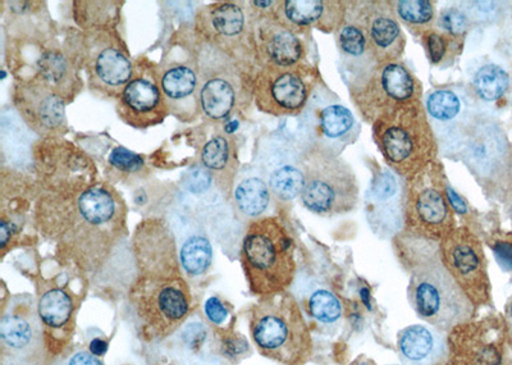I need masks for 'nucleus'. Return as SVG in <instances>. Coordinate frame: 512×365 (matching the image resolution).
<instances>
[{
  "label": "nucleus",
  "instance_id": "8fccbe9b",
  "mask_svg": "<svg viewBox=\"0 0 512 365\" xmlns=\"http://www.w3.org/2000/svg\"><path fill=\"white\" fill-rule=\"evenodd\" d=\"M507 214H509V218H510L511 225H512V194L510 195V198H509V208H507Z\"/></svg>",
  "mask_w": 512,
  "mask_h": 365
},
{
  "label": "nucleus",
  "instance_id": "a19ab883",
  "mask_svg": "<svg viewBox=\"0 0 512 365\" xmlns=\"http://www.w3.org/2000/svg\"><path fill=\"white\" fill-rule=\"evenodd\" d=\"M109 171L116 179H128L144 175L145 162L141 155L131 152L123 146H117L108 157Z\"/></svg>",
  "mask_w": 512,
  "mask_h": 365
},
{
  "label": "nucleus",
  "instance_id": "a211bd4d",
  "mask_svg": "<svg viewBox=\"0 0 512 365\" xmlns=\"http://www.w3.org/2000/svg\"><path fill=\"white\" fill-rule=\"evenodd\" d=\"M2 360L17 365L44 363L45 344L43 323L38 307L29 296H18L9 303L0 319Z\"/></svg>",
  "mask_w": 512,
  "mask_h": 365
},
{
  "label": "nucleus",
  "instance_id": "4c0bfd02",
  "mask_svg": "<svg viewBox=\"0 0 512 365\" xmlns=\"http://www.w3.org/2000/svg\"><path fill=\"white\" fill-rule=\"evenodd\" d=\"M469 86L479 102L495 103L509 90L510 76L501 66L488 63L475 72Z\"/></svg>",
  "mask_w": 512,
  "mask_h": 365
},
{
  "label": "nucleus",
  "instance_id": "a18cd8bd",
  "mask_svg": "<svg viewBox=\"0 0 512 365\" xmlns=\"http://www.w3.org/2000/svg\"><path fill=\"white\" fill-rule=\"evenodd\" d=\"M204 309L209 321L214 323V325H222V323L227 319V309L224 307L222 301L216 298V296L207 300Z\"/></svg>",
  "mask_w": 512,
  "mask_h": 365
},
{
  "label": "nucleus",
  "instance_id": "412c9836",
  "mask_svg": "<svg viewBox=\"0 0 512 365\" xmlns=\"http://www.w3.org/2000/svg\"><path fill=\"white\" fill-rule=\"evenodd\" d=\"M346 17L363 30L378 65L402 62L406 36L390 2H347Z\"/></svg>",
  "mask_w": 512,
  "mask_h": 365
},
{
  "label": "nucleus",
  "instance_id": "473e14b6",
  "mask_svg": "<svg viewBox=\"0 0 512 365\" xmlns=\"http://www.w3.org/2000/svg\"><path fill=\"white\" fill-rule=\"evenodd\" d=\"M335 35L338 52L341 54L347 72L350 73V81L378 65L370 53L363 30L354 21L346 17L345 24Z\"/></svg>",
  "mask_w": 512,
  "mask_h": 365
},
{
  "label": "nucleus",
  "instance_id": "ddd939ff",
  "mask_svg": "<svg viewBox=\"0 0 512 365\" xmlns=\"http://www.w3.org/2000/svg\"><path fill=\"white\" fill-rule=\"evenodd\" d=\"M198 48L195 61L200 82L201 113L212 121L230 120L242 94L248 91L253 95L255 72L199 40Z\"/></svg>",
  "mask_w": 512,
  "mask_h": 365
},
{
  "label": "nucleus",
  "instance_id": "4468645a",
  "mask_svg": "<svg viewBox=\"0 0 512 365\" xmlns=\"http://www.w3.org/2000/svg\"><path fill=\"white\" fill-rule=\"evenodd\" d=\"M352 104L369 125L382 114L423 100V84L402 62L376 65L347 82Z\"/></svg>",
  "mask_w": 512,
  "mask_h": 365
},
{
  "label": "nucleus",
  "instance_id": "0eeeda50",
  "mask_svg": "<svg viewBox=\"0 0 512 365\" xmlns=\"http://www.w3.org/2000/svg\"><path fill=\"white\" fill-rule=\"evenodd\" d=\"M137 330L145 342H160L184 325L191 309L189 285L182 276H136L128 289Z\"/></svg>",
  "mask_w": 512,
  "mask_h": 365
},
{
  "label": "nucleus",
  "instance_id": "37998d69",
  "mask_svg": "<svg viewBox=\"0 0 512 365\" xmlns=\"http://www.w3.org/2000/svg\"><path fill=\"white\" fill-rule=\"evenodd\" d=\"M504 2H464L460 7L468 15L475 27L496 24L506 13Z\"/></svg>",
  "mask_w": 512,
  "mask_h": 365
},
{
  "label": "nucleus",
  "instance_id": "dca6fc26",
  "mask_svg": "<svg viewBox=\"0 0 512 365\" xmlns=\"http://www.w3.org/2000/svg\"><path fill=\"white\" fill-rule=\"evenodd\" d=\"M443 266L475 308L492 303V286L482 243L468 227H457L440 243Z\"/></svg>",
  "mask_w": 512,
  "mask_h": 365
},
{
  "label": "nucleus",
  "instance_id": "58836bf2",
  "mask_svg": "<svg viewBox=\"0 0 512 365\" xmlns=\"http://www.w3.org/2000/svg\"><path fill=\"white\" fill-rule=\"evenodd\" d=\"M213 248L207 237L192 235L182 245L180 263L187 275L198 277L208 272L212 266Z\"/></svg>",
  "mask_w": 512,
  "mask_h": 365
},
{
  "label": "nucleus",
  "instance_id": "6e6552de",
  "mask_svg": "<svg viewBox=\"0 0 512 365\" xmlns=\"http://www.w3.org/2000/svg\"><path fill=\"white\" fill-rule=\"evenodd\" d=\"M304 187L300 202L306 211L320 217H335L352 211L360 202V185L354 168L312 146L301 145Z\"/></svg>",
  "mask_w": 512,
  "mask_h": 365
},
{
  "label": "nucleus",
  "instance_id": "20e7f679",
  "mask_svg": "<svg viewBox=\"0 0 512 365\" xmlns=\"http://www.w3.org/2000/svg\"><path fill=\"white\" fill-rule=\"evenodd\" d=\"M372 134L387 167L401 179L408 180L438 161L440 145L423 100L382 114L374 121Z\"/></svg>",
  "mask_w": 512,
  "mask_h": 365
},
{
  "label": "nucleus",
  "instance_id": "7ed1b4c3",
  "mask_svg": "<svg viewBox=\"0 0 512 365\" xmlns=\"http://www.w3.org/2000/svg\"><path fill=\"white\" fill-rule=\"evenodd\" d=\"M295 253L294 236L280 217L251 221L241 248L250 291L262 299L286 294L296 277Z\"/></svg>",
  "mask_w": 512,
  "mask_h": 365
},
{
  "label": "nucleus",
  "instance_id": "9d476101",
  "mask_svg": "<svg viewBox=\"0 0 512 365\" xmlns=\"http://www.w3.org/2000/svg\"><path fill=\"white\" fill-rule=\"evenodd\" d=\"M31 155L41 193L79 196L99 184L94 159L64 138L39 139Z\"/></svg>",
  "mask_w": 512,
  "mask_h": 365
},
{
  "label": "nucleus",
  "instance_id": "ea45409f",
  "mask_svg": "<svg viewBox=\"0 0 512 365\" xmlns=\"http://www.w3.org/2000/svg\"><path fill=\"white\" fill-rule=\"evenodd\" d=\"M308 312L315 321L333 325L342 317V305L335 294L326 289L315 290L308 299Z\"/></svg>",
  "mask_w": 512,
  "mask_h": 365
},
{
  "label": "nucleus",
  "instance_id": "79ce46f5",
  "mask_svg": "<svg viewBox=\"0 0 512 365\" xmlns=\"http://www.w3.org/2000/svg\"><path fill=\"white\" fill-rule=\"evenodd\" d=\"M436 27L443 31V33L466 40V36L469 35L475 26L463 11V8L446 7L438 13Z\"/></svg>",
  "mask_w": 512,
  "mask_h": 365
},
{
  "label": "nucleus",
  "instance_id": "1a4fd4ad",
  "mask_svg": "<svg viewBox=\"0 0 512 365\" xmlns=\"http://www.w3.org/2000/svg\"><path fill=\"white\" fill-rule=\"evenodd\" d=\"M445 166L440 161L405 180L404 227L401 234L440 244L457 228L448 196Z\"/></svg>",
  "mask_w": 512,
  "mask_h": 365
},
{
  "label": "nucleus",
  "instance_id": "aec40b11",
  "mask_svg": "<svg viewBox=\"0 0 512 365\" xmlns=\"http://www.w3.org/2000/svg\"><path fill=\"white\" fill-rule=\"evenodd\" d=\"M117 114L135 130L162 125L171 114L160 88L159 67L148 58L135 61L134 75L117 100Z\"/></svg>",
  "mask_w": 512,
  "mask_h": 365
},
{
  "label": "nucleus",
  "instance_id": "603ef678",
  "mask_svg": "<svg viewBox=\"0 0 512 365\" xmlns=\"http://www.w3.org/2000/svg\"><path fill=\"white\" fill-rule=\"evenodd\" d=\"M2 365H17V364H13V363H9V362H4V360H2Z\"/></svg>",
  "mask_w": 512,
  "mask_h": 365
},
{
  "label": "nucleus",
  "instance_id": "f8f14e48",
  "mask_svg": "<svg viewBox=\"0 0 512 365\" xmlns=\"http://www.w3.org/2000/svg\"><path fill=\"white\" fill-rule=\"evenodd\" d=\"M443 157L460 161L461 152L483 116L469 85L436 86L423 99Z\"/></svg>",
  "mask_w": 512,
  "mask_h": 365
},
{
  "label": "nucleus",
  "instance_id": "cd10ccee",
  "mask_svg": "<svg viewBox=\"0 0 512 365\" xmlns=\"http://www.w3.org/2000/svg\"><path fill=\"white\" fill-rule=\"evenodd\" d=\"M38 310L47 349L58 354L72 336L75 304L71 295L61 286L50 285L40 294Z\"/></svg>",
  "mask_w": 512,
  "mask_h": 365
},
{
  "label": "nucleus",
  "instance_id": "2eb2a0df",
  "mask_svg": "<svg viewBox=\"0 0 512 365\" xmlns=\"http://www.w3.org/2000/svg\"><path fill=\"white\" fill-rule=\"evenodd\" d=\"M239 2H217L201 7L195 15V35L201 43L226 54L256 72L249 7Z\"/></svg>",
  "mask_w": 512,
  "mask_h": 365
},
{
  "label": "nucleus",
  "instance_id": "3c124183",
  "mask_svg": "<svg viewBox=\"0 0 512 365\" xmlns=\"http://www.w3.org/2000/svg\"><path fill=\"white\" fill-rule=\"evenodd\" d=\"M440 365H454V364H452V363L450 362V360H448V359H447L445 363H442V364H440Z\"/></svg>",
  "mask_w": 512,
  "mask_h": 365
},
{
  "label": "nucleus",
  "instance_id": "39448f33",
  "mask_svg": "<svg viewBox=\"0 0 512 365\" xmlns=\"http://www.w3.org/2000/svg\"><path fill=\"white\" fill-rule=\"evenodd\" d=\"M250 333L263 357L282 365H305L314 345L308 322L294 296L262 299L250 312Z\"/></svg>",
  "mask_w": 512,
  "mask_h": 365
},
{
  "label": "nucleus",
  "instance_id": "72a5a7b5",
  "mask_svg": "<svg viewBox=\"0 0 512 365\" xmlns=\"http://www.w3.org/2000/svg\"><path fill=\"white\" fill-rule=\"evenodd\" d=\"M393 13L415 38H422L424 33L436 26L437 3L431 0H393L390 2Z\"/></svg>",
  "mask_w": 512,
  "mask_h": 365
},
{
  "label": "nucleus",
  "instance_id": "6ab92c4d",
  "mask_svg": "<svg viewBox=\"0 0 512 365\" xmlns=\"http://www.w3.org/2000/svg\"><path fill=\"white\" fill-rule=\"evenodd\" d=\"M12 103L22 121L40 139L63 138L67 134L66 102L35 73L13 82Z\"/></svg>",
  "mask_w": 512,
  "mask_h": 365
},
{
  "label": "nucleus",
  "instance_id": "f704fd0d",
  "mask_svg": "<svg viewBox=\"0 0 512 365\" xmlns=\"http://www.w3.org/2000/svg\"><path fill=\"white\" fill-rule=\"evenodd\" d=\"M272 196L267 181L253 176L242 180L236 186L232 198L236 211L242 217L255 221V219L262 218L263 214L267 212Z\"/></svg>",
  "mask_w": 512,
  "mask_h": 365
},
{
  "label": "nucleus",
  "instance_id": "c756f323",
  "mask_svg": "<svg viewBox=\"0 0 512 365\" xmlns=\"http://www.w3.org/2000/svg\"><path fill=\"white\" fill-rule=\"evenodd\" d=\"M437 328L413 325L397 337L402 365H440L448 359L447 337Z\"/></svg>",
  "mask_w": 512,
  "mask_h": 365
},
{
  "label": "nucleus",
  "instance_id": "b1692460",
  "mask_svg": "<svg viewBox=\"0 0 512 365\" xmlns=\"http://www.w3.org/2000/svg\"><path fill=\"white\" fill-rule=\"evenodd\" d=\"M249 11L256 66H292L308 61L304 40L278 21L274 16L276 8L271 12H258L249 7Z\"/></svg>",
  "mask_w": 512,
  "mask_h": 365
},
{
  "label": "nucleus",
  "instance_id": "49530a36",
  "mask_svg": "<svg viewBox=\"0 0 512 365\" xmlns=\"http://www.w3.org/2000/svg\"><path fill=\"white\" fill-rule=\"evenodd\" d=\"M59 365H104L98 357L89 351H77V353L70 355L63 363Z\"/></svg>",
  "mask_w": 512,
  "mask_h": 365
},
{
  "label": "nucleus",
  "instance_id": "393cba45",
  "mask_svg": "<svg viewBox=\"0 0 512 365\" xmlns=\"http://www.w3.org/2000/svg\"><path fill=\"white\" fill-rule=\"evenodd\" d=\"M405 180L391 168H374L365 211L370 227L381 236L399 235L404 227Z\"/></svg>",
  "mask_w": 512,
  "mask_h": 365
},
{
  "label": "nucleus",
  "instance_id": "09e8293b",
  "mask_svg": "<svg viewBox=\"0 0 512 365\" xmlns=\"http://www.w3.org/2000/svg\"><path fill=\"white\" fill-rule=\"evenodd\" d=\"M107 349V342L103 340L95 339L93 342H91L90 353L94 354L95 357H102V355L105 354V351H107Z\"/></svg>",
  "mask_w": 512,
  "mask_h": 365
},
{
  "label": "nucleus",
  "instance_id": "9b49d317",
  "mask_svg": "<svg viewBox=\"0 0 512 365\" xmlns=\"http://www.w3.org/2000/svg\"><path fill=\"white\" fill-rule=\"evenodd\" d=\"M323 84L317 66L309 61L292 66L263 65L253 80V99L260 112L273 117L304 114Z\"/></svg>",
  "mask_w": 512,
  "mask_h": 365
},
{
  "label": "nucleus",
  "instance_id": "2f4dec72",
  "mask_svg": "<svg viewBox=\"0 0 512 365\" xmlns=\"http://www.w3.org/2000/svg\"><path fill=\"white\" fill-rule=\"evenodd\" d=\"M267 184L271 193L280 202H292L300 198L304 187L303 158L300 150L287 148L280 153V159L272 162Z\"/></svg>",
  "mask_w": 512,
  "mask_h": 365
},
{
  "label": "nucleus",
  "instance_id": "c85d7f7f",
  "mask_svg": "<svg viewBox=\"0 0 512 365\" xmlns=\"http://www.w3.org/2000/svg\"><path fill=\"white\" fill-rule=\"evenodd\" d=\"M35 75L39 76L64 102L72 103L84 88L79 67L66 47H45L35 62Z\"/></svg>",
  "mask_w": 512,
  "mask_h": 365
},
{
  "label": "nucleus",
  "instance_id": "7c9ffc66",
  "mask_svg": "<svg viewBox=\"0 0 512 365\" xmlns=\"http://www.w3.org/2000/svg\"><path fill=\"white\" fill-rule=\"evenodd\" d=\"M200 163L213 177L214 185L224 198L231 199L239 170V150L230 135H216L201 148Z\"/></svg>",
  "mask_w": 512,
  "mask_h": 365
},
{
  "label": "nucleus",
  "instance_id": "423d86ee",
  "mask_svg": "<svg viewBox=\"0 0 512 365\" xmlns=\"http://www.w3.org/2000/svg\"><path fill=\"white\" fill-rule=\"evenodd\" d=\"M64 47L85 72L91 91L105 99H120L134 75L135 62L117 29L72 31Z\"/></svg>",
  "mask_w": 512,
  "mask_h": 365
},
{
  "label": "nucleus",
  "instance_id": "de8ad7c7",
  "mask_svg": "<svg viewBox=\"0 0 512 365\" xmlns=\"http://www.w3.org/2000/svg\"><path fill=\"white\" fill-rule=\"evenodd\" d=\"M507 342H509L510 349L512 351V298L507 301L504 316Z\"/></svg>",
  "mask_w": 512,
  "mask_h": 365
},
{
  "label": "nucleus",
  "instance_id": "f03ea898",
  "mask_svg": "<svg viewBox=\"0 0 512 365\" xmlns=\"http://www.w3.org/2000/svg\"><path fill=\"white\" fill-rule=\"evenodd\" d=\"M393 248L409 273V301L420 319L447 333L472 321L477 308L443 266L440 244L400 232L393 237Z\"/></svg>",
  "mask_w": 512,
  "mask_h": 365
},
{
  "label": "nucleus",
  "instance_id": "c03bdc74",
  "mask_svg": "<svg viewBox=\"0 0 512 365\" xmlns=\"http://www.w3.org/2000/svg\"><path fill=\"white\" fill-rule=\"evenodd\" d=\"M213 184L214 181L212 175H210L207 168H205L201 163L198 164V166L190 168V170L186 172L185 186L191 194L203 195L207 193L210 186Z\"/></svg>",
  "mask_w": 512,
  "mask_h": 365
},
{
  "label": "nucleus",
  "instance_id": "c9c22d12",
  "mask_svg": "<svg viewBox=\"0 0 512 365\" xmlns=\"http://www.w3.org/2000/svg\"><path fill=\"white\" fill-rule=\"evenodd\" d=\"M122 2H75L73 20L80 30L117 29Z\"/></svg>",
  "mask_w": 512,
  "mask_h": 365
},
{
  "label": "nucleus",
  "instance_id": "f257e3e1",
  "mask_svg": "<svg viewBox=\"0 0 512 365\" xmlns=\"http://www.w3.org/2000/svg\"><path fill=\"white\" fill-rule=\"evenodd\" d=\"M36 227L85 276L108 277L127 241L125 199L107 182L79 196L41 193L35 203Z\"/></svg>",
  "mask_w": 512,
  "mask_h": 365
},
{
  "label": "nucleus",
  "instance_id": "5701e85b",
  "mask_svg": "<svg viewBox=\"0 0 512 365\" xmlns=\"http://www.w3.org/2000/svg\"><path fill=\"white\" fill-rule=\"evenodd\" d=\"M132 258L136 276H181L176 237L162 218H148L137 225L132 236Z\"/></svg>",
  "mask_w": 512,
  "mask_h": 365
},
{
  "label": "nucleus",
  "instance_id": "e433bc0d",
  "mask_svg": "<svg viewBox=\"0 0 512 365\" xmlns=\"http://www.w3.org/2000/svg\"><path fill=\"white\" fill-rule=\"evenodd\" d=\"M425 56L432 66L447 68L464 52L465 39L443 33L436 26L422 35Z\"/></svg>",
  "mask_w": 512,
  "mask_h": 365
},
{
  "label": "nucleus",
  "instance_id": "bb28decb",
  "mask_svg": "<svg viewBox=\"0 0 512 365\" xmlns=\"http://www.w3.org/2000/svg\"><path fill=\"white\" fill-rule=\"evenodd\" d=\"M160 88L169 112L178 121L192 122L200 116V82L196 61L169 62L159 67Z\"/></svg>",
  "mask_w": 512,
  "mask_h": 365
},
{
  "label": "nucleus",
  "instance_id": "a878e982",
  "mask_svg": "<svg viewBox=\"0 0 512 365\" xmlns=\"http://www.w3.org/2000/svg\"><path fill=\"white\" fill-rule=\"evenodd\" d=\"M347 2L342 0H281L274 16L296 35L312 30L336 34L345 24Z\"/></svg>",
  "mask_w": 512,
  "mask_h": 365
},
{
  "label": "nucleus",
  "instance_id": "f3484780",
  "mask_svg": "<svg viewBox=\"0 0 512 365\" xmlns=\"http://www.w3.org/2000/svg\"><path fill=\"white\" fill-rule=\"evenodd\" d=\"M447 345L454 365H512L504 317L461 323L448 332Z\"/></svg>",
  "mask_w": 512,
  "mask_h": 365
},
{
  "label": "nucleus",
  "instance_id": "4be33fe9",
  "mask_svg": "<svg viewBox=\"0 0 512 365\" xmlns=\"http://www.w3.org/2000/svg\"><path fill=\"white\" fill-rule=\"evenodd\" d=\"M320 88V86H319ZM309 104V138L304 146H312L341 157L342 152L360 136V125L354 114L338 98L331 99L332 93L326 89V99H320L319 89L315 91Z\"/></svg>",
  "mask_w": 512,
  "mask_h": 365
}]
</instances>
